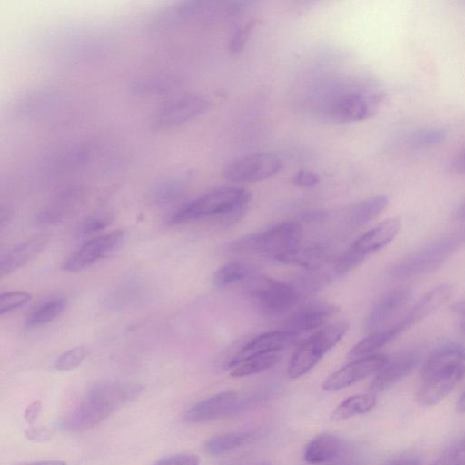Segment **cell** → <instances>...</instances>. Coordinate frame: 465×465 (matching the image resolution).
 <instances>
[{"mask_svg": "<svg viewBox=\"0 0 465 465\" xmlns=\"http://www.w3.org/2000/svg\"><path fill=\"white\" fill-rule=\"evenodd\" d=\"M139 384L109 381L92 387L64 418L63 427L70 431H82L99 424L141 392Z\"/></svg>", "mask_w": 465, "mask_h": 465, "instance_id": "6da1fadb", "label": "cell"}, {"mask_svg": "<svg viewBox=\"0 0 465 465\" xmlns=\"http://www.w3.org/2000/svg\"><path fill=\"white\" fill-rule=\"evenodd\" d=\"M250 193L242 187L223 186L213 189L188 202L171 216L172 223L218 218L226 224L235 223L245 213Z\"/></svg>", "mask_w": 465, "mask_h": 465, "instance_id": "7a4b0ae2", "label": "cell"}, {"mask_svg": "<svg viewBox=\"0 0 465 465\" xmlns=\"http://www.w3.org/2000/svg\"><path fill=\"white\" fill-rule=\"evenodd\" d=\"M302 238L301 225L284 222L267 230L242 237L231 244L233 252L254 253L279 261L300 246Z\"/></svg>", "mask_w": 465, "mask_h": 465, "instance_id": "3957f363", "label": "cell"}, {"mask_svg": "<svg viewBox=\"0 0 465 465\" xmlns=\"http://www.w3.org/2000/svg\"><path fill=\"white\" fill-rule=\"evenodd\" d=\"M349 322L329 324L312 334L295 351L291 358L287 374L292 379L303 376L313 369L345 335Z\"/></svg>", "mask_w": 465, "mask_h": 465, "instance_id": "277c9868", "label": "cell"}, {"mask_svg": "<svg viewBox=\"0 0 465 465\" xmlns=\"http://www.w3.org/2000/svg\"><path fill=\"white\" fill-rule=\"evenodd\" d=\"M462 242L461 235H450L429 243L397 262L391 269L396 278H411L435 271Z\"/></svg>", "mask_w": 465, "mask_h": 465, "instance_id": "5b68a950", "label": "cell"}, {"mask_svg": "<svg viewBox=\"0 0 465 465\" xmlns=\"http://www.w3.org/2000/svg\"><path fill=\"white\" fill-rule=\"evenodd\" d=\"M398 218H389L360 236L334 261L338 277L344 275L360 265L370 254L382 249L391 242L400 231Z\"/></svg>", "mask_w": 465, "mask_h": 465, "instance_id": "8992f818", "label": "cell"}, {"mask_svg": "<svg viewBox=\"0 0 465 465\" xmlns=\"http://www.w3.org/2000/svg\"><path fill=\"white\" fill-rule=\"evenodd\" d=\"M247 292L260 312L270 316L293 308L300 299L292 285L256 274L247 281Z\"/></svg>", "mask_w": 465, "mask_h": 465, "instance_id": "52a82bcc", "label": "cell"}, {"mask_svg": "<svg viewBox=\"0 0 465 465\" xmlns=\"http://www.w3.org/2000/svg\"><path fill=\"white\" fill-rule=\"evenodd\" d=\"M282 159L272 153H254L234 159L223 171L226 180L233 183L262 181L276 175L282 168Z\"/></svg>", "mask_w": 465, "mask_h": 465, "instance_id": "ba28073f", "label": "cell"}, {"mask_svg": "<svg viewBox=\"0 0 465 465\" xmlns=\"http://www.w3.org/2000/svg\"><path fill=\"white\" fill-rule=\"evenodd\" d=\"M125 237V230L117 229L89 240L67 258L63 269L69 272L85 270L118 250Z\"/></svg>", "mask_w": 465, "mask_h": 465, "instance_id": "9c48e42d", "label": "cell"}, {"mask_svg": "<svg viewBox=\"0 0 465 465\" xmlns=\"http://www.w3.org/2000/svg\"><path fill=\"white\" fill-rule=\"evenodd\" d=\"M381 100L382 94L377 90L350 93L331 105L329 115L339 123L362 121L375 114Z\"/></svg>", "mask_w": 465, "mask_h": 465, "instance_id": "30bf717a", "label": "cell"}, {"mask_svg": "<svg viewBox=\"0 0 465 465\" xmlns=\"http://www.w3.org/2000/svg\"><path fill=\"white\" fill-rule=\"evenodd\" d=\"M243 398L235 391H225L204 399L188 409L183 420L203 423L238 413L243 407Z\"/></svg>", "mask_w": 465, "mask_h": 465, "instance_id": "8fae6325", "label": "cell"}, {"mask_svg": "<svg viewBox=\"0 0 465 465\" xmlns=\"http://www.w3.org/2000/svg\"><path fill=\"white\" fill-rule=\"evenodd\" d=\"M388 361V356L381 353L358 358L329 375L322 387L329 391L344 389L379 372Z\"/></svg>", "mask_w": 465, "mask_h": 465, "instance_id": "7c38bea8", "label": "cell"}, {"mask_svg": "<svg viewBox=\"0 0 465 465\" xmlns=\"http://www.w3.org/2000/svg\"><path fill=\"white\" fill-rule=\"evenodd\" d=\"M209 106L203 96L187 94L165 103L155 114L153 125L160 129L179 126L202 114Z\"/></svg>", "mask_w": 465, "mask_h": 465, "instance_id": "4fadbf2b", "label": "cell"}, {"mask_svg": "<svg viewBox=\"0 0 465 465\" xmlns=\"http://www.w3.org/2000/svg\"><path fill=\"white\" fill-rule=\"evenodd\" d=\"M465 377V365L421 378L416 399L421 406H433L442 401Z\"/></svg>", "mask_w": 465, "mask_h": 465, "instance_id": "5bb4252c", "label": "cell"}, {"mask_svg": "<svg viewBox=\"0 0 465 465\" xmlns=\"http://www.w3.org/2000/svg\"><path fill=\"white\" fill-rule=\"evenodd\" d=\"M411 292L408 288H397L383 296L370 311L364 329L367 332L388 327L387 324L408 304Z\"/></svg>", "mask_w": 465, "mask_h": 465, "instance_id": "9a60e30c", "label": "cell"}, {"mask_svg": "<svg viewBox=\"0 0 465 465\" xmlns=\"http://www.w3.org/2000/svg\"><path fill=\"white\" fill-rule=\"evenodd\" d=\"M297 333L282 331H273L264 332L248 341L227 364L228 368H232L243 359L252 355L280 352L282 350L295 344L299 340Z\"/></svg>", "mask_w": 465, "mask_h": 465, "instance_id": "2e32d148", "label": "cell"}, {"mask_svg": "<svg viewBox=\"0 0 465 465\" xmlns=\"http://www.w3.org/2000/svg\"><path fill=\"white\" fill-rule=\"evenodd\" d=\"M420 356L414 351H405L388 361L386 365L377 372L370 385L372 394L382 393L407 377L417 367Z\"/></svg>", "mask_w": 465, "mask_h": 465, "instance_id": "e0dca14e", "label": "cell"}, {"mask_svg": "<svg viewBox=\"0 0 465 465\" xmlns=\"http://www.w3.org/2000/svg\"><path fill=\"white\" fill-rule=\"evenodd\" d=\"M339 312V307L327 302H312L306 304L286 320L284 330L300 334L323 326Z\"/></svg>", "mask_w": 465, "mask_h": 465, "instance_id": "ac0fdd59", "label": "cell"}, {"mask_svg": "<svg viewBox=\"0 0 465 465\" xmlns=\"http://www.w3.org/2000/svg\"><path fill=\"white\" fill-rule=\"evenodd\" d=\"M48 241L47 233H39L10 249L1 259V276L8 275L27 264L45 248Z\"/></svg>", "mask_w": 465, "mask_h": 465, "instance_id": "d6986e66", "label": "cell"}, {"mask_svg": "<svg viewBox=\"0 0 465 465\" xmlns=\"http://www.w3.org/2000/svg\"><path fill=\"white\" fill-rule=\"evenodd\" d=\"M454 287L440 284L423 294L401 321L404 330L417 324L440 308L453 294Z\"/></svg>", "mask_w": 465, "mask_h": 465, "instance_id": "ffe728a7", "label": "cell"}, {"mask_svg": "<svg viewBox=\"0 0 465 465\" xmlns=\"http://www.w3.org/2000/svg\"><path fill=\"white\" fill-rule=\"evenodd\" d=\"M346 449L345 441L331 433H323L312 439L304 450V460L310 464H321L340 457Z\"/></svg>", "mask_w": 465, "mask_h": 465, "instance_id": "44dd1931", "label": "cell"}, {"mask_svg": "<svg viewBox=\"0 0 465 465\" xmlns=\"http://www.w3.org/2000/svg\"><path fill=\"white\" fill-rule=\"evenodd\" d=\"M333 251L327 243H315L307 247L299 246L282 257L279 262L315 270L333 262Z\"/></svg>", "mask_w": 465, "mask_h": 465, "instance_id": "7402d4cb", "label": "cell"}, {"mask_svg": "<svg viewBox=\"0 0 465 465\" xmlns=\"http://www.w3.org/2000/svg\"><path fill=\"white\" fill-rule=\"evenodd\" d=\"M462 365H465V347L460 344H446L438 348L426 360L421 369V378Z\"/></svg>", "mask_w": 465, "mask_h": 465, "instance_id": "603a6c76", "label": "cell"}, {"mask_svg": "<svg viewBox=\"0 0 465 465\" xmlns=\"http://www.w3.org/2000/svg\"><path fill=\"white\" fill-rule=\"evenodd\" d=\"M389 203L385 195H375L352 204L346 211V223L351 228H358L368 223L381 213Z\"/></svg>", "mask_w": 465, "mask_h": 465, "instance_id": "cb8c5ba5", "label": "cell"}, {"mask_svg": "<svg viewBox=\"0 0 465 465\" xmlns=\"http://www.w3.org/2000/svg\"><path fill=\"white\" fill-rule=\"evenodd\" d=\"M403 331L404 327L400 322L394 325L372 331L351 348L349 357L361 358L371 355L372 352L390 342Z\"/></svg>", "mask_w": 465, "mask_h": 465, "instance_id": "d4e9b609", "label": "cell"}, {"mask_svg": "<svg viewBox=\"0 0 465 465\" xmlns=\"http://www.w3.org/2000/svg\"><path fill=\"white\" fill-rule=\"evenodd\" d=\"M372 393L355 394L342 401L331 413L330 420L341 421L371 411L376 405Z\"/></svg>", "mask_w": 465, "mask_h": 465, "instance_id": "484cf974", "label": "cell"}, {"mask_svg": "<svg viewBox=\"0 0 465 465\" xmlns=\"http://www.w3.org/2000/svg\"><path fill=\"white\" fill-rule=\"evenodd\" d=\"M254 274V269L250 264L240 261H233L217 269L212 282L215 288L222 289L248 281Z\"/></svg>", "mask_w": 465, "mask_h": 465, "instance_id": "4316f807", "label": "cell"}, {"mask_svg": "<svg viewBox=\"0 0 465 465\" xmlns=\"http://www.w3.org/2000/svg\"><path fill=\"white\" fill-rule=\"evenodd\" d=\"M66 306L67 301L64 297L45 301L28 314L25 324L27 328H35L49 323L60 316Z\"/></svg>", "mask_w": 465, "mask_h": 465, "instance_id": "83f0119b", "label": "cell"}, {"mask_svg": "<svg viewBox=\"0 0 465 465\" xmlns=\"http://www.w3.org/2000/svg\"><path fill=\"white\" fill-rule=\"evenodd\" d=\"M280 359L279 352H267L252 355L232 368V377H246L260 373L274 366Z\"/></svg>", "mask_w": 465, "mask_h": 465, "instance_id": "f1b7e54d", "label": "cell"}, {"mask_svg": "<svg viewBox=\"0 0 465 465\" xmlns=\"http://www.w3.org/2000/svg\"><path fill=\"white\" fill-rule=\"evenodd\" d=\"M251 434L248 432H231L211 438L204 444V450L211 456H222L246 443Z\"/></svg>", "mask_w": 465, "mask_h": 465, "instance_id": "f546056e", "label": "cell"}, {"mask_svg": "<svg viewBox=\"0 0 465 465\" xmlns=\"http://www.w3.org/2000/svg\"><path fill=\"white\" fill-rule=\"evenodd\" d=\"M447 133L440 127H423L412 131L406 137V144L411 149H423L439 145L445 141Z\"/></svg>", "mask_w": 465, "mask_h": 465, "instance_id": "4dcf8cb0", "label": "cell"}, {"mask_svg": "<svg viewBox=\"0 0 465 465\" xmlns=\"http://www.w3.org/2000/svg\"><path fill=\"white\" fill-rule=\"evenodd\" d=\"M174 78L171 75L161 74L146 77L135 83L134 88L140 94H161L174 86Z\"/></svg>", "mask_w": 465, "mask_h": 465, "instance_id": "1f68e13d", "label": "cell"}, {"mask_svg": "<svg viewBox=\"0 0 465 465\" xmlns=\"http://www.w3.org/2000/svg\"><path fill=\"white\" fill-rule=\"evenodd\" d=\"M430 465H465V437L449 445Z\"/></svg>", "mask_w": 465, "mask_h": 465, "instance_id": "d6a6232c", "label": "cell"}, {"mask_svg": "<svg viewBox=\"0 0 465 465\" xmlns=\"http://www.w3.org/2000/svg\"><path fill=\"white\" fill-rule=\"evenodd\" d=\"M89 353L84 346H77L62 353L54 362L56 370L61 371H72L77 368Z\"/></svg>", "mask_w": 465, "mask_h": 465, "instance_id": "836d02e7", "label": "cell"}, {"mask_svg": "<svg viewBox=\"0 0 465 465\" xmlns=\"http://www.w3.org/2000/svg\"><path fill=\"white\" fill-rule=\"evenodd\" d=\"M32 295L23 291H8L0 295V314L17 310L28 303Z\"/></svg>", "mask_w": 465, "mask_h": 465, "instance_id": "e575fe53", "label": "cell"}, {"mask_svg": "<svg viewBox=\"0 0 465 465\" xmlns=\"http://www.w3.org/2000/svg\"><path fill=\"white\" fill-rule=\"evenodd\" d=\"M182 190L180 183L176 180H168L153 189L152 200L156 203H166L178 197Z\"/></svg>", "mask_w": 465, "mask_h": 465, "instance_id": "d590c367", "label": "cell"}, {"mask_svg": "<svg viewBox=\"0 0 465 465\" xmlns=\"http://www.w3.org/2000/svg\"><path fill=\"white\" fill-rule=\"evenodd\" d=\"M254 26L255 21L251 20L235 31L229 45L232 54H236L242 52Z\"/></svg>", "mask_w": 465, "mask_h": 465, "instance_id": "8d00e7d4", "label": "cell"}, {"mask_svg": "<svg viewBox=\"0 0 465 465\" xmlns=\"http://www.w3.org/2000/svg\"><path fill=\"white\" fill-rule=\"evenodd\" d=\"M110 223L106 216H93L84 221L80 226V232L84 235L95 233L104 229Z\"/></svg>", "mask_w": 465, "mask_h": 465, "instance_id": "74e56055", "label": "cell"}, {"mask_svg": "<svg viewBox=\"0 0 465 465\" xmlns=\"http://www.w3.org/2000/svg\"><path fill=\"white\" fill-rule=\"evenodd\" d=\"M382 465H422L420 456L415 452L405 451L394 455Z\"/></svg>", "mask_w": 465, "mask_h": 465, "instance_id": "f35d334b", "label": "cell"}, {"mask_svg": "<svg viewBox=\"0 0 465 465\" xmlns=\"http://www.w3.org/2000/svg\"><path fill=\"white\" fill-rule=\"evenodd\" d=\"M320 182V178L317 173L307 171L301 170L295 173L292 178V183L296 186L311 188L317 185Z\"/></svg>", "mask_w": 465, "mask_h": 465, "instance_id": "ab89813d", "label": "cell"}, {"mask_svg": "<svg viewBox=\"0 0 465 465\" xmlns=\"http://www.w3.org/2000/svg\"><path fill=\"white\" fill-rule=\"evenodd\" d=\"M449 170L454 174L465 175V145L451 158Z\"/></svg>", "mask_w": 465, "mask_h": 465, "instance_id": "60d3db41", "label": "cell"}, {"mask_svg": "<svg viewBox=\"0 0 465 465\" xmlns=\"http://www.w3.org/2000/svg\"><path fill=\"white\" fill-rule=\"evenodd\" d=\"M41 411V403L40 401L32 402L25 411V420L28 423L34 422L37 416L39 415Z\"/></svg>", "mask_w": 465, "mask_h": 465, "instance_id": "b9f144b4", "label": "cell"}, {"mask_svg": "<svg viewBox=\"0 0 465 465\" xmlns=\"http://www.w3.org/2000/svg\"><path fill=\"white\" fill-rule=\"evenodd\" d=\"M25 436L32 440H42L49 436V431L42 428H31L25 431Z\"/></svg>", "mask_w": 465, "mask_h": 465, "instance_id": "7bdbcfd3", "label": "cell"}, {"mask_svg": "<svg viewBox=\"0 0 465 465\" xmlns=\"http://www.w3.org/2000/svg\"><path fill=\"white\" fill-rule=\"evenodd\" d=\"M451 310L460 317V327L465 332V301L453 304Z\"/></svg>", "mask_w": 465, "mask_h": 465, "instance_id": "ee69618b", "label": "cell"}, {"mask_svg": "<svg viewBox=\"0 0 465 465\" xmlns=\"http://www.w3.org/2000/svg\"><path fill=\"white\" fill-rule=\"evenodd\" d=\"M15 465H66V463L61 460H40L32 462H23Z\"/></svg>", "mask_w": 465, "mask_h": 465, "instance_id": "f6af8a7d", "label": "cell"}, {"mask_svg": "<svg viewBox=\"0 0 465 465\" xmlns=\"http://www.w3.org/2000/svg\"><path fill=\"white\" fill-rule=\"evenodd\" d=\"M456 411L459 413H465V391L460 394L457 401Z\"/></svg>", "mask_w": 465, "mask_h": 465, "instance_id": "bcb514c9", "label": "cell"}, {"mask_svg": "<svg viewBox=\"0 0 465 465\" xmlns=\"http://www.w3.org/2000/svg\"><path fill=\"white\" fill-rule=\"evenodd\" d=\"M455 216L459 220L465 221V201L458 207Z\"/></svg>", "mask_w": 465, "mask_h": 465, "instance_id": "7dc6e473", "label": "cell"}]
</instances>
